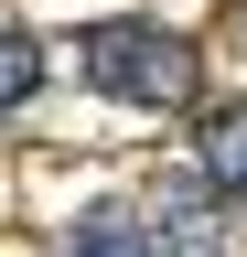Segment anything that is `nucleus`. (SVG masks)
<instances>
[{
  "mask_svg": "<svg viewBox=\"0 0 247 257\" xmlns=\"http://www.w3.org/2000/svg\"><path fill=\"white\" fill-rule=\"evenodd\" d=\"M75 75L97 96H118V107H194V43L172 22H86Z\"/></svg>",
  "mask_w": 247,
  "mask_h": 257,
  "instance_id": "obj_1",
  "label": "nucleus"
},
{
  "mask_svg": "<svg viewBox=\"0 0 247 257\" xmlns=\"http://www.w3.org/2000/svg\"><path fill=\"white\" fill-rule=\"evenodd\" d=\"M150 246L161 257H226V225H215V182L204 172H172L150 193Z\"/></svg>",
  "mask_w": 247,
  "mask_h": 257,
  "instance_id": "obj_2",
  "label": "nucleus"
},
{
  "mask_svg": "<svg viewBox=\"0 0 247 257\" xmlns=\"http://www.w3.org/2000/svg\"><path fill=\"white\" fill-rule=\"evenodd\" d=\"M54 257H161V246H150V225H140V214L97 204V214H75V225H65V246H54Z\"/></svg>",
  "mask_w": 247,
  "mask_h": 257,
  "instance_id": "obj_3",
  "label": "nucleus"
},
{
  "mask_svg": "<svg viewBox=\"0 0 247 257\" xmlns=\"http://www.w3.org/2000/svg\"><path fill=\"white\" fill-rule=\"evenodd\" d=\"M204 182H215V204H247V107L204 118Z\"/></svg>",
  "mask_w": 247,
  "mask_h": 257,
  "instance_id": "obj_4",
  "label": "nucleus"
},
{
  "mask_svg": "<svg viewBox=\"0 0 247 257\" xmlns=\"http://www.w3.org/2000/svg\"><path fill=\"white\" fill-rule=\"evenodd\" d=\"M33 86H43V54L22 43V32H0V118H11V107H22Z\"/></svg>",
  "mask_w": 247,
  "mask_h": 257,
  "instance_id": "obj_5",
  "label": "nucleus"
}]
</instances>
